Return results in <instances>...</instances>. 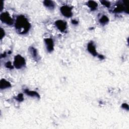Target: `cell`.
Instances as JSON below:
<instances>
[{"label": "cell", "mask_w": 129, "mask_h": 129, "mask_svg": "<svg viewBox=\"0 0 129 129\" xmlns=\"http://www.w3.org/2000/svg\"><path fill=\"white\" fill-rule=\"evenodd\" d=\"M31 27V25L27 18L23 15L18 16L16 22L15 28L16 31L21 34L27 33Z\"/></svg>", "instance_id": "obj_1"}, {"label": "cell", "mask_w": 129, "mask_h": 129, "mask_svg": "<svg viewBox=\"0 0 129 129\" xmlns=\"http://www.w3.org/2000/svg\"><path fill=\"white\" fill-rule=\"evenodd\" d=\"M25 59L20 55L18 54L15 57L13 65L16 69H21L25 65Z\"/></svg>", "instance_id": "obj_2"}, {"label": "cell", "mask_w": 129, "mask_h": 129, "mask_svg": "<svg viewBox=\"0 0 129 129\" xmlns=\"http://www.w3.org/2000/svg\"><path fill=\"white\" fill-rule=\"evenodd\" d=\"M128 1H124L123 4L119 3L117 4L116 7L114 10V13H121L123 11L128 13Z\"/></svg>", "instance_id": "obj_3"}, {"label": "cell", "mask_w": 129, "mask_h": 129, "mask_svg": "<svg viewBox=\"0 0 129 129\" xmlns=\"http://www.w3.org/2000/svg\"><path fill=\"white\" fill-rule=\"evenodd\" d=\"M0 19L3 23L11 25L13 23V20L11 17L9 13L7 12L2 13L0 16Z\"/></svg>", "instance_id": "obj_4"}, {"label": "cell", "mask_w": 129, "mask_h": 129, "mask_svg": "<svg viewBox=\"0 0 129 129\" xmlns=\"http://www.w3.org/2000/svg\"><path fill=\"white\" fill-rule=\"evenodd\" d=\"M72 8L68 6H63L60 9L62 14L67 18H70L72 16L73 14L72 12Z\"/></svg>", "instance_id": "obj_5"}, {"label": "cell", "mask_w": 129, "mask_h": 129, "mask_svg": "<svg viewBox=\"0 0 129 129\" xmlns=\"http://www.w3.org/2000/svg\"><path fill=\"white\" fill-rule=\"evenodd\" d=\"M55 25H56L58 29L62 32H64L67 29V24L66 22L62 20H59L56 21V22H55Z\"/></svg>", "instance_id": "obj_6"}, {"label": "cell", "mask_w": 129, "mask_h": 129, "mask_svg": "<svg viewBox=\"0 0 129 129\" xmlns=\"http://www.w3.org/2000/svg\"><path fill=\"white\" fill-rule=\"evenodd\" d=\"M87 49L88 51L93 56H98V53L96 50L95 46L93 42L89 43L87 45Z\"/></svg>", "instance_id": "obj_7"}, {"label": "cell", "mask_w": 129, "mask_h": 129, "mask_svg": "<svg viewBox=\"0 0 129 129\" xmlns=\"http://www.w3.org/2000/svg\"><path fill=\"white\" fill-rule=\"evenodd\" d=\"M44 42L46 44V46L47 50L48 52H51L53 50V40L50 38H47L44 39Z\"/></svg>", "instance_id": "obj_8"}, {"label": "cell", "mask_w": 129, "mask_h": 129, "mask_svg": "<svg viewBox=\"0 0 129 129\" xmlns=\"http://www.w3.org/2000/svg\"><path fill=\"white\" fill-rule=\"evenodd\" d=\"M11 87V83L5 79H2L0 83V88L2 90Z\"/></svg>", "instance_id": "obj_9"}, {"label": "cell", "mask_w": 129, "mask_h": 129, "mask_svg": "<svg viewBox=\"0 0 129 129\" xmlns=\"http://www.w3.org/2000/svg\"><path fill=\"white\" fill-rule=\"evenodd\" d=\"M24 92L27 95H29V96H32V97L35 96V97H38L39 98H40V95L39 94V93L38 92H35V91H30L28 89L24 90Z\"/></svg>", "instance_id": "obj_10"}, {"label": "cell", "mask_w": 129, "mask_h": 129, "mask_svg": "<svg viewBox=\"0 0 129 129\" xmlns=\"http://www.w3.org/2000/svg\"><path fill=\"white\" fill-rule=\"evenodd\" d=\"M87 5L90 8L91 11L95 10L98 7L97 3L93 1H89L87 2Z\"/></svg>", "instance_id": "obj_11"}, {"label": "cell", "mask_w": 129, "mask_h": 129, "mask_svg": "<svg viewBox=\"0 0 129 129\" xmlns=\"http://www.w3.org/2000/svg\"><path fill=\"white\" fill-rule=\"evenodd\" d=\"M29 51L33 58L36 61L38 60V52H37V50L33 47H31L29 48Z\"/></svg>", "instance_id": "obj_12"}, {"label": "cell", "mask_w": 129, "mask_h": 129, "mask_svg": "<svg viewBox=\"0 0 129 129\" xmlns=\"http://www.w3.org/2000/svg\"><path fill=\"white\" fill-rule=\"evenodd\" d=\"M43 4L46 7L50 9H53L54 8V3L51 1L46 0V1H44L43 2Z\"/></svg>", "instance_id": "obj_13"}, {"label": "cell", "mask_w": 129, "mask_h": 129, "mask_svg": "<svg viewBox=\"0 0 129 129\" xmlns=\"http://www.w3.org/2000/svg\"><path fill=\"white\" fill-rule=\"evenodd\" d=\"M108 21H109L108 18L105 15H103L99 19V22L100 24H105L107 23Z\"/></svg>", "instance_id": "obj_14"}, {"label": "cell", "mask_w": 129, "mask_h": 129, "mask_svg": "<svg viewBox=\"0 0 129 129\" xmlns=\"http://www.w3.org/2000/svg\"><path fill=\"white\" fill-rule=\"evenodd\" d=\"M16 99L17 100H18V101H19V102H21V101H23V100H24V97H23V94L20 93V94H18V95L17 96L16 98Z\"/></svg>", "instance_id": "obj_15"}, {"label": "cell", "mask_w": 129, "mask_h": 129, "mask_svg": "<svg viewBox=\"0 0 129 129\" xmlns=\"http://www.w3.org/2000/svg\"><path fill=\"white\" fill-rule=\"evenodd\" d=\"M100 2L101 3V4L105 6V7H107V8H109L110 6V3L108 1H101Z\"/></svg>", "instance_id": "obj_16"}, {"label": "cell", "mask_w": 129, "mask_h": 129, "mask_svg": "<svg viewBox=\"0 0 129 129\" xmlns=\"http://www.w3.org/2000/svg\"><path fill=\"white\" fill-rule=\"evenodd\" d=\"M5 67L7 68L8 69H13V66L12 65V63L11 62H8L5 64Z\"/></svg>", "instance_id": "obj_17"}, {"label": "cell", "mask_w": 129, "mask_h": 129, "mask_svg": "<svg viewBox=\"0 0 129 129\" xmlns=\"http://www.w3.org/2000/svg\"><path fill=\"white\" fill-rule=\"evenodd\" d=\"M0 29H1V40H2L3 38V37L5 36V31L2 28H1Z\"/></svg>", "instance_id": "obj_18"}, {"label": "cell", "mask_w": 129, "mask_h": 129, "mask_svg": "<svg viewBox=\"0 0 129 129\" xmlns=\"http://www.w3.org/2000/svg\"><path fill=\"white\" fill-rule=\"evenodd\" d=\"M122 107L124 109H125L127 110H129V105L127 103H123L122 105Z\"/></svg>", "instance_id": "obj_19"}, {"label": "cell", "mask_w": 129, "mask_h": 129, "mask_svg": "<svg viewBox=\"0 0 129 129\" xmlns=\"http://www.w3.org/2000/svg\"><path fill=\"white\" fill-rule=\"evenodd\" d=\"M72 23L73 24L76 25V24H77L78 23V22L77 21L75 20H72Z\"/></svg>", "instance_id": "obj_20"}, {"label": "cell", "mask_w": 129, "mask_h": 129, "mask_svg": "<svg viewBox=\"0 0 129 129\" xmlns=\"http://www.w3.org/2000/svg\"><path fill=\"white\" fill-rule=\"evenodd\" d=\"M98 56L99 57V58H100L101 60H103L104 59V57L103 56H102V55H100V54H98Z\"/></svg>", "instance_id": "obj_21"}, {"label": "cell", "mask_w": 129, "mask_h": 129, "mask_svg": "<svg viewBox=\"0 0 129 129\" xmlns=\"http://www.w3.org/2000/svg\"><path fill=\"white\" fill-rule=\"evenodd\" d=\"M6 56V53L5 52L3 54H1V58H3V57H5Z\"/></svg>", "instance_id": "obj_22"}]
</instances>
